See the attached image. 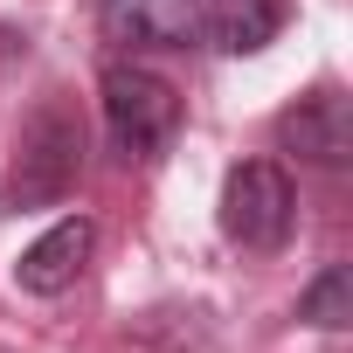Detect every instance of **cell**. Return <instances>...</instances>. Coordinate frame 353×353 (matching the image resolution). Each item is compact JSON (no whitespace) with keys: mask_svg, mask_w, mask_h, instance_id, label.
Returning <instances> with one entry per match:
<instances>
[{"mask_svg":"<svg viewBox=\"0 0 353 353\" xmlns=\"http://www.w3.org/2000/svg\"><path fill=\"white\" fill-rule=\"evenodd\" d=\"M77 173H83V111L49 90L21 132H14V159H8V208H49L77 188Z\"/></svg>","mask_w":353,"mask_h":353,"instance_id":"obj_1","label":"cell"},{"mask_svg":"<svg viewBox=\"0 0 353 353\" xmlns=\"http://www.w3.org/2000/svg\"><path fill=\"white\" fill-rule=\"evenodd\" d=\"M97 104H104V132L118 159H159L181 132V90L145 63H111L97 77Z\"/></svg>","mask_w":353,"mask_h":353,"instance_id":"obj_2","label":"cell"},{"mask_svg":"<svg viewBox=\"0 0 353 353\" xmlns=\"http://www.w3.org/2000/svg\"><path fill=\"white\" fill-rule=\"evenodd\" d=\"M291 222H298V188H291V173L277 159H243L229 166V181H222V236L236 250H284L291 243Z\"/></svg>","mask_w":353,"mask_h":353,"instance_id":"obj_3","label":"cell"},{"mask_svg":"<svg viewBox=\"0 0 353 353\" xmlns=\"http://www.w3.org/2000/svg\"><path fill=\"white\" fill-rule=\"evenodd\" d=\"M97 35L125 56L201 49V0H97Z\"/></svg>","mask_w":353,"mask_h":353,"instance_id":"obj_4","label":"cell"},{"mask_svg":"<svg viewBox=\"0 0 353 353\" xmlns=\"http://www.w3.org/2000/svg\"><path fill=\"white\" fill-rule=\"evenodd\" d=\"M277 145H284L291 159L319 166V173H346V166H353V104H346V90L319 83L312 97H298V104L277 118Z\"/></svg>","mask_w":353,"mask_h":353,"instance_id":"obj_5","label":"cell"},{"mask_svg":"<svg viewBox=\"0 0 353 353\" xmlns=\"http://www.w3.org/2000/svg\"><path fill=\"white\" fill-rule=\"evenodd\" d=\"M90 256H97V222H90V215H63V222H49V229L14 256V284H21L28 298H63V291L90 270Z\"/></svg>","mask_w":353,"mask_h":353,"instance_id":"obj_6","label":"cell"},{"mask_svg":"<svg viewBox=\"0 0 353 353\" xmlns=\"http://www.w3.org/2000/svg\"><path fill=\"white\" fill-rule=\"evenodd\" d=\"M284 28V0H201V42L222 56H256Z\"/></svg>","mask_w":353,"mask_h":353,"instance_id":"obj_7","label":"cell"},{"mask_svg":"<svg viewBox=\"0 0 353 353\" xmlns=\"http://www.w3.org/2000/svg\"><path fill=\"white\" fill-rule=\"evenodd\" d=\"M298 319L319 325V332H346L353 325V277H346V263H325L312 277V291L298 298Z\"/></svg>","mask_w":353,"mask_h":353,"instance_id":"obj_8","label":"cell"},{"mask_svg":"<svg viewBox=\"0 0 353 353\" xmlns=\"http://www.w3.org/2000/svg\"><path fill=\"white\" fill-rule=\"evenodd\" d=\"M0 353H8V346H0Z\"/></svg>","mask_w":353,"mask_h":353,"instance_id":"obj_9","label":"cell"}]
</instances>
